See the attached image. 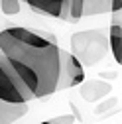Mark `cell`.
I'll return each instance as SVG.
<instances>
[{
  "mask_svg": "<svg viewBox=\"0 0 122 124\" xmlns=\"http://www.w3.org/2000/svg\"><path fill=\"white\" fill-rule=\"evenodd\" d=\"M59 49L55 36L49 32L22 26H10L0 32V55L8 61L32 99H43L57 91Z\"/></svg>",
  "mask_w": 122,
  "mask_h": 124,
  "instance_id": "obj_1",
  "label": "cell"
},
{
  "mask_svg": "<svg viewBox=\"0 0 122 124\" xmlns=\"http://www.w3.org/2000/svg\"><path fill=\"white\" fill-rule=\"evenodd\" d=\"M71 53L77 57L83 65L93 67L106 57L110 51L108 45V32L106 30H83L75 32L69 38Z\"/></svg>",
  "mask_w": 122,
  "mask_h": 124,
  "instance_id": "obj_2",
  "label": "cell"
},
{
  "mask_svg": "<svg viewBox=\"0 0 122 124\" xmlns=\"http://www.w3.org/2000/svg\"><path fill=\"white\" fill-rule=\"evenodd\" d=\"M0 99L6 102H14V104L34 101L30 91L20 83L16 73L12 71V67L8 65V61L2 55H0Z\"/></svg>",
  "mask_w": 122,
  "mask_h": 124,
  "instance_id": "obj_3",
  "label": "cell"
},
{
  "mask_svg": "<svg viewBox=\"0 0 122 124\" xmlns=\"http://www.w3.org/2000/svg\"><path fill=\"white\" fill-rule=\"evenodd\" d=\"M59 57H61V67H59L57 91L81 85L85 81V65L71 51H65V49H59Z\"/></svg>",
  "mask_w": 122,
  "mask_h": 124,
  "instance_id": "obj_4",
  "label": "cell"
},
{
  "mask_svg": "<svg viewBox=\"0 0 122 124\" xmlns=\"http://www.w3.org/2000/svg\"><path fill=\"white\" fill-rule=\"evenodd\" d=\"M110 12V0H69V22Z\"/></svg>",
  "mask_w": 122,
  "mask_h": 124,
  "instance_id": "obj_5",
  "label": "cell"
},
{
  "mask_svg": "<svg viewBox=\"0 0 122 124\" xmlns=\"http://www.w3.org/2000/svg\"><path fill=\"white\" fill-rule=\"evenodd\" d=\"M38 14L69 22V0H24Z\"/></svg>",
  "mask_w": 122,
  "mask_h": 124,
  "instance_id": "obj_6",
  "label": "cell"
},
{
  "mask_svg": "<svg viewBox=\"0 0 122 124\" xmlns=\"http://www.w3.org/2000/svg\"><path fill=\"white\" fill-rule=\"evenodd\" d=\"M26 114H28V102L14 104L0 99V124H14Z\"/></svg>",
  "mask_w": 122,
  "mask_h": 124,
  "instance_id": "obj_7",
  "label": "cell"
},
{
  "mask_svg": "<svg viewBox=\"0 0 122 124\" xmlns=\"http://www.w3.org/2000/svg\"><path fill=\"white\" fill-rule=\"evenodd\" d=\"M81 85H83V91H81L83 99L85 101H91V102H95V101L106 97L110 93V89H112L108 83H104V81H91V83H85L83 81Z\"/></svg>",
  "mask_w": 122,
  "mask_h": 124,
  "instance_id": "obj_8",
  "label": "cell"
},
{
  "mask_svg": "<svg viewBox=\"0 0 122 124\" xmlns=\"http://www.w3.org/2000/svg\"><path fill=\"white\" fill-rule=\"evenodd\" d=\"M108 45H110V51L116 59V63L122 65V24L114 22L108 30Z\"/></svg>",
  "mask_w": 122,
  "mask_h": 124,
  "instance_id": "obj_9",
  "label": "cell"
},
{
  "mask_svg": "<svg viewBox=\"0 0 122 124\" xmlns=\"http://www.w3.org/2000/svg\"><path fill=\"white\" fill-rule=\"evenodd\" d=\"M0 8H2L6 16H16L22 10V4H20V0H0Z\"/></svg>",
  "mask_w": 122,
  "mask_h": 124,
  "instance_id": "obj_10",
  "label": "cell"
},
{
  "mask_svg": "<svg viewBox=\"0 0 122 124\" xmlns=\"http://www.w3.org/2000/svg\"><path fill=\"white\" fill-rule=\"evenodd\" d=\"M39 124H75V116L73 114H61V116H55L49 120H43Z\"/></svg>",
  "mask_w": 122,
  "mask_h": 124,
  "instance_id": "obj_11",
  "label": "cell"
}]
</instances>
